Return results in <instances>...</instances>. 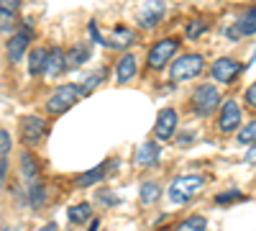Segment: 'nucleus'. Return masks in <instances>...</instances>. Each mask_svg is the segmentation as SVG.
Listing matches in <instances>:
<instances>
[{"mask_svg": "<svg viewBox=\"0 0 256 231\" xmlns=\"http://www.w3.org/2000/svg\"><path fill=\"white\" fill-rule=\"evenodd\" d=\"M202 67H205V59L200 54H184L172 65V80L174 82L192 80V77H198L202 72Z\"/></svg>", "mask_w": 256, "mask_h": 231, "instance_id": "nucleus-3", "label": "nucleus"}, {"mask_svg": "<svg viewBox=\"0 0 256 231\" xmlns=\"http://www.w3.org/2000/svg\"><path fill=\"white\" fill-rule=\"evenodd\" d=\"M246 162H251V164L256 162V144H254V146H251V149L246 152Z\"/></svg>", "mask_w": 256, "mask_h": 231, "instance_id": "nucleus-33", "label": "nucleus"}, {"mask_svg": "<svg viewBox=\"0 0 256 231\" xmlns=\"http://www.w3.org/2000/svg\"><path fill=\"white\" fill-rule=\"evenodd\" d=\"M28 195H31V205H34V208H41V205H44V200H46V190H44V185L34 182V185H31V190H28Z\"/></svg>", "mask_w": 256, "mask_h": 231, "instance_id": "nucleus-24", "label": "nucleus"}, {"mask_svg": "<svg viewBox=\"0 0 256 231\" xmlns=\"http://www.w3.org/2000/svg\"><path fill=\"white\" fill-rule=\"evenodd\" d=\"M102 175H105V164H98V167H92V170L82 172V175L77 177V185H80V187H90V185H95Z\"/></svg>", "mask_w": 256, "mask_h": 231, "instance_id": "nucleus-19", "label": "nucleus"}, {"mask_svg": "<svg viewBox=\"0 0 256 231\" xmlns=\"http://www.w3.org/2000/svg\"><path fill=\"white\" fill-rule=\"evenodd\" d=\"M218 106H220V93L212 85H200L192 95V108H195L198 116H210Z\"/></svg>", "mask_w": 256, "mask_h": 231, "instance_id": "nucleus-4", "label": "nucleus"}, {"mask_svg": "<svg viewBox=\"0 0 256 231\" xmlns=\"http://www.w3.org/2000/svg\"><path fill=\"white\" fill-rule=\"evenodd\" d=\"M156 162H159V146L154 141H144L136 149V164L146 170V167H154Z\"/></svg>", "mask_w": 256, "mask_h": 231, "instance_id": "nucleus-11", "label": "nucleus"}, {"mask_svg": "<svg viewBox=\"0 0 256 231\" xmlns=\"http://www.w3.org/2000/svg\"><path fill=\"white\" fill-rule=\"evenodd\" d=\"M88 231H98V221H90V226H88Z\"/></svg>", "mask_w": 256, "mask_h": 231, "instance_id": "nucleus-34", "label": "nucleus"}, {"mask_svg": "<svg viewBox=\"0 0 256 231\" xmlns=\"http://www.w3.org/2000/svg\"><path fill=\"white\" fill-rule=\"evenodd\" d=\"M238 123H241V108H238V103L236 100H226L223 106H220V118H218L220 131L223 134H230V131L238 129Z\"/></svg>", "mask_w": 256, "mask_h": 231, "instance_id": "nucleus-8", "label": "nucleus"}, {"mask_svg": "<svg viewBox=\"0 0 256 231\" xmlns=\"http://www.w3.org/2000/svg\"><path fill=\"white\" fill-rule=\"evenodd\" d=\"M202 187H205V177L202 175L174 177V182L169 185V200H172V203H187V200L195 198Z\"/></svg>", "mask_w": 256, "mask_h": 231, "instance_id": "nucleus-1", "label": "nucleus"}, {"mask_svg": "<svg viewBox=\"0 0 256 231\" xmlns=\"http://www.w3.org/2000/svg\"><path fill=\"white\" fill-rule=\"evenodd\" d=\"M174 129H177V111H172V108H164V111L159 113V118H156L154 136H156L159 141H166V139H172Z\"/></svg>", "mask_w": 256, "mask_h": 231, "instance_id": "nucleus-9", "label": "nucleus"}, {"mask_svg": "<svg viewBox=\"0 0 256 231\" xmlns=\"http://www.w3.org/2000/svg\"><path fill=\"white\" fill-rule=\"evenodd\" d=\"M46 134H49V123L41 116H24L20 118V139H24L28 146L41 144V139H44Z\"/></svg>", "mask_w": 256, "mask_h": 231, "instance_id": "nucleus-5", "label": "nucleus"}, {"mask_svg": "<svg viewBox=\"0 0 256 231\" xmlns=\"http://www.w3.org/2000/svg\"><path fill=\"white\" fill-rule=\"evenodd\" d=\"M174 52H177V41L174 39H162L159 44H154L152 52H148V67H152V70H162Z\"/></svg>", "mask_w": 256, "mask_h": 231, "instance_id": "nucleus-7", "label": "nucleus"}, {"mask_svg": "<svg viewBox=\"0 0 256 231\" xmlns=\"http://www.w3.org/2000/svg\"><path fill=\"white\" fill-rule=\"evenodd\" d=\"M82 95H84V93H82L80 85H72V82H70V85H62V88H56L54 95L49 98L46 111H49L52 116H59V113H64V111H70Z\"/></svg>", "mask_w": 256, "mask_h": 231, "instance_id": "nucleus-2", "label": "nucleus"}, {"mask_svg": "<svg viewBox=\"0 0 256 231\" xmlns=\"http://www.w3.org/2000/svg\"><path fill=\"white\" fill-rule=\"evenodd\" d=\"M13 26H16V13L0 8V29H3V31H13Z\"/></svg>", "mask_w": 256, "mask_h": 231, "instance_id": "nucleus-26", "label": "nucleus"}, {"mask_svg": "<svg viewBox=\"0 0 256 231\" xmlns=\"http://www.w3.org/2000/svg\"><path fill=\"white\" fill-rule=\"evenodd\" d=\"M241 62H236V59H230V57H220V59H216L212 62V67H210V72H212V77H216L218 82H233L238 75H241Z\"/></svg>", "mask_w": 256, "mask_h": 231, "instance_id": "nucleus-6", "label": "nucleus"}, {"mask_svg": "<svg viewBox=\"0 0 256 231\" xmlns=\"http://www.w3.org/2000/svg\"><path fill=\"white\" fill-rule=\"evenodd\" d=\"M236 200H244V195L236 193V190H233V193H220V195L216 198L218 205H228V203H236Z\"/></svg>", "mask_w": 256, "mask_h": 231, "instance_id": "nucleus-28", "label": "nucleus"}, {"mask_svg": "<svg viewBox=\"0 0 256 231\" xmlns=\"http://www.w3.org/2000/svg\"><path fill=\"white\" fill-rule=\"evenodd\" d=\"M28 41H31V34H28V31H18V34H13V36L8 39L6 52H8V59L13 62V65H16V62H20V57L26 54Z\"/></svg>", "mask_w": 256, "mask_h": 231, "instance_id": "nucleus-10", "label": "nucleus"}, {"mask_svg": "<svg viewBox=\"0 0 256 231\" xmlns=\"http://www.w3.org/2000/svg\"><path fill=\"white\" fill-rule=\"evenodd\" d=\"M46 65H49V52L44 47H34L28 52V72L41 75V72H46Z\"/></svg>", "mask_w": 256, "mask_h": 231, "instance_id": "nucleus-12", "label": "nucleus"}, {"mask_svg": "<svg viewBox=\"0 0 256 231\" xmlns=\"http://www.w3.org/2000/svg\"><path fill=\"white\" fill-rule=\"evenodd\" d=\"M162 16H164V6L156 3L152 11H144V13H141V24H144V26H154Z\"/></svg>", "mask_w": 256, "mask_h": 231, "instance_id": "nucleus-22", "label": "nucleus"}, {"mask_svg": "<svg viewBox=\"0 0 256 231\" xmlns=\"http://www.w3.org/2000/svg\"><path fill=\"white\" fill-rule=\"evenodd\" d=\"M90 213H92V205L90 203H77V205H72L70 211H67V218L72 223H84V221L90 218Z\"/></svg>", "mask_w": 256, "mask_h": 231, "instance_id": "nucleus-17", "label": "nucleus"}, {"mask_svg": "<svg viewBox=\"0 0 256 231\" xmlns=\"http://www.w3.org/2000/svg\"><path fill=\"white\" fill-rule=\"evenodd\" d=\"M64 67H67V54L62 49H52L49 52V65H46V77H56Z\"/></svg>", "mask_w": 256, "mask_h": 231, "instance_id": "nucleus-15", "label": "nucleus"}, {"mask_svg": "<svg viewBox=\"0 0 256 231\" xmlns=\"http://www.w3.org/2000/svg\"><path fill=\"white\" fill-rule=\"evenodd\" d=\"M205 228H208V218L205 216H190L174 231H205Z\"/></svg>", "mask_w": 256, "mask_h": 231, "instance_id": "nucleus-20", "label": "nucleus"}, {"mask_svg": "<svg viewBox=\"0 0 256 231\" xmlns=\"http://www.w3.org/2000/svg\"><path fill=\"white\" fill-rule=\"evenodd\" d=\"M205 31H208L205 21H190V24H187V36H190V39H198V36L205 34Z\"/></svg>", "mask_w": 256, "mask_h": 231, "instance_id": "nucleus-27", "label": "nucleus"}, {"mask_svg": "<svg viewBox=\"0 0 256 231\" xmlns=\"http://www.w3.org/2000/svg\"><path fill=\"white\" fill-rule=\"evenodd\" d=\"M8 152H10V136H8V131L0 129V157H6Z\"/></svg>", "mask_w": 256, "mask_h": 231, "instance_id": "nucleus-29", "label": "nucleus"}, {"mask_svg": "<svg viewBox=\"0 0 256 231\" xmlns=\"http://www.w3.org/2000/svg\"><path fill=\"white\" fill-rule=\"evenodd\" d=\"M236 29H238V34H241V36H251V34H256V6H254V8H248V11L238 18Z\"/></svg>", "mask_w": 256, "mask_h": 231, "instance_id": "nucleus-16", "label": "nucleus"}, {"mask_svg": "<svg viewBox=\"0 0 256 231\" xmlns=\"http://www.w3.org/2000/svg\"><path fill=\"white\" fill-rule=\"evenodd\" d=\"M238 141L241 144H256V121L246 123L244 129L238 131Z\"/></svg>", "mask_w": 256, "mask_h": 231, "instance_id": "nucleus-25", "label": "nucleus"}, {"mask_svg": "<svg viewBox=\"0 0 256 231\" xmlns=\"http://www.w3.org/2000/svg\"><path fill=\"white\" fill-rule=\"evenodd\" d=\"M162 195V187L156 185V182H146L144 187H141V203L144 205H152V203H156V198Z\"/></svg>", "mask_w": 256, "mask_h": 231, "instance_id": "nucleus-21", "label": "nucleus"}, {"mask_svg": "<svg viewBox=\"0 0 256 231\" xmlns=\"http://www.w3.org/2000/svg\"><path fill=\"white\" fill-rule=\"evenodd\" d=\"M102 77H105V70H102V72H95V75H92V77H90L88 82H84V85H82V93H88V90H92V88L98 85V82H100Z\"/></svg>", "mask_w": 256, "mask_h": 231, "instance_id": "nucleus-30", "label": "nucleus"}, {"mask_svg": "<svg viewBox=\"0 0 256 231\" xmlns=\"http://www.w3.org/2000/svg\"><path fill=\"white\" fill-rule=\"evenodd\" d=\"M116 75H118V82H120V85L131 80V77L136 75V57H134V54H123V57H120V62H118Z\"/></svg>", "mask_w": 256, "mask_h": 231, "instance_id": "nucleus-13", "label": "nucleus"}, {"mask_svg": "<svg viewBox=\"0 0 256 231\" xmlns=\"http://www.w3.org/2000/svg\"><path fill=\"white\" fill-rule=\"evenodd\" d=\"M44 231H56V226H54V223H49V226H46Z\"/></svg>", "mask_w": 256, "mask_h": 231, "instance_id": "nucleus-35", "label": "nucleus"}, {"mask_svg": "<svg viewBox=\"0 0 256 231\" xmlns=\"http://www.w3.org/2000/svg\"><path fill=\"white\" fill-rule=\"evenodd\" d=\"M88 57H90V52H88V49L74 47V49L67 54V67H80L82 62H88Z\"/></svg>", "mask_w": 256, "mask_h": 231, "instance_id": "nucleus-23", "label": "nucleus"}, {"mask_svg": "<svg viewBox=\"0 0 256 231\" xmlns=\"http://www.w3.org/2000/svg\"><path fill=\"white\" fill-rule=\"evenodd\" d=\"M246 100H248V103H251V106L256 108V85H251V88L246 90Z\"/></svg>", "mask_w": 256, "mask_h": 231, "instance_id": "nucleus-32", "label": "nucleus"}, {"mask_svg": "<svg viewBox=\"0 0 256 231\" xmlns=\"http://www.w3.org/2000/svg\"><path fill=\"white\" fill-rule=\"evenodd\" d=\"M134 39H136V36L128 31V29H116L113 36L108 39V44L116 47V49H123V47H131V44H134Z\"/></svg>", "mask_w": 256, "mask_h": 231, "instance_id": "nucleus-18", "label": "nucleus"}, {"mask_svg": "<svg viewBox=\"0 0 256 231\" xmlns=\"http://www.w3.org/2000/svg\"><path fill=\"white\" fill-rule=\"evenodd\" d=\"M0 8H3V11H10V13H16V11L20 8V0H0Z\"/></svg>", "mask_w": 256, "mask_h": 231, "instance_id": "nucleus-31", "label": "nucleus"}, {"mask_svg": "<svg viewBox=\"0 0 256 231\" xmlns=\"http://www.w3.org/2000/svg\"><path fill=\"white\" fill-rule=\"evenodd\" d=\"M20 177H24L28 185H34L36 182V177H38V164H36V159H34V154H20Z\"/></svg>", "mask_w": 256, "mask_h": 231, "instance_id": "nucleus-14", "label": "nucleus"}]
</instances>
